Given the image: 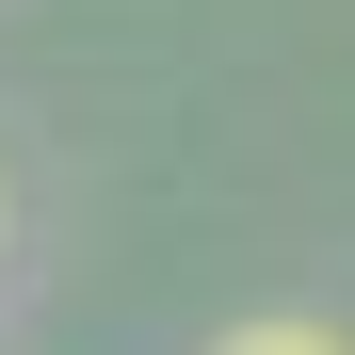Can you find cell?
<instances>
[{
  "label": "cell",
  "instance_id": "6da1fadb",
  "mask_svg": "<svg viewBox=\"0 0 355 355\" xmlns=\"http://www.w3.org/2000/svg\"><path fill=\"white\" fill-rule=\"evenodd\" d=\"M210 355H355V339H339V323H226Z\"/></svg>",
  "mask_w": 355,
  "mask_h": 355
}]
</instances>
